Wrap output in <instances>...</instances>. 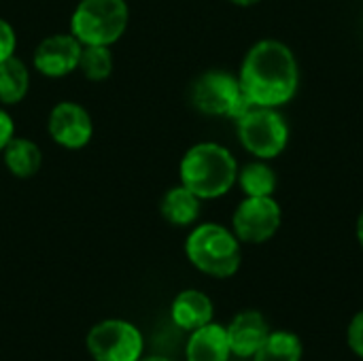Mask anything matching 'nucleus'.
<instances>
[{"label":"nucleus","instance_id":"f257e3e1","mask_svg":"<svg viewBox=\"0 0 363 361\" xmlns=\"http://www.w3.org/2000/svg\"><path fill=\"white\" fill-rule=\"evenodd\" d=\"M238 81L242 94L255 106L279 109L296 96L300 85L296 55L281 40H259L249 49Z\"/></svg>","mask_w":363,"mask_h":361},{"label":"nucleus","instance_id":"f03ea898","mask_svg":"<svg viewBox=\"0 0 363 361\" xmlns=\"http://www.w3.org/2000/svg\"><path fill=\"white\" fill-rule=\"evenodd\" d=\"M238 179L234 155L217 143H200L191 147L181 162V185L200 200H213L232 189Z\"/></svg>","mask_w":363,"mask_h":361},{"label":"nucleus","instance_id":"7ed1b4c3","mask_svg":"<svg viewBox=\"0 0 363 361\" xmlns=\"http://www.w3.org/2000/svg\"><path fill=\"white\" fill-rule=\"evenodd\" d=\"M189 262L204 274L228 279L240 266V245L234 232L217 223L198 226L185 245Z\"/></svg>","mask_w":363,"mask_h":361},{"label":"nucleus","instance_id":"20e7f679","mask_svg":"<svg viewBox=\"0 0 363 361\" xmlns=\"http://www.w3.org/2000/svg\"><path fill=\"white\" fill-rule=\"evenodd\" d=\"M128 26L123 0H81L72 15V36L81 45H111Z\"/></svg>","mask_w":363,"mask_h":361},{"label":"nucleus","instance_id":"39448f33","mask_svg":"<svg viewBox=\"0 0 363 361\" xmlns=\"http://www.w3.org/2000/svg\"><path fill=\"white\" fill-rule=\"evenodd\" d=\"M236 128L242 147L259 160L281 155L289 143V126L272 106H253L236 119Z\"/></svg>","mask_w":363,"mask_h":361},{"label":"nucleus","instance_id":"423d86ee","mask_svg":"<svg viewBox=\"0 0 363 361\" xmlns=\"http://www.w3.org/2000/svg\"><path fill=\"white\" fill-rule=\"evenodd\" d=\"M191 100L204 115H223L240 119L255 104L242 94L240 81L223 70H211L202 74L191 91Z\"/></svg>","mask_w":363,"mask_h":361},{"label":"nucleus","instance_id":"0eeeda50","mask_svg":"<svg viewBox=\"0 0 363 361\" xmlns=\"http://www.w3.org/2000/svg\"><path fill=\"white\" fill-rule=\"evenodd\" d=\"M87 351L94 361H136L143 357V334L123 319L96 323L87 334Z\"/></svg>","mask_w":363,"mask_h":361},{"label":"nucleus","instance_id":"6e6552de","mask_svg":"<svg viewBox=\"0 0 363 361\" xmlns=\"http://www.w3.org/2000/svg\"><path fill=\"white\" fill-rule=\"evenodd\" d=\"M281 219L283 213L274 196H247L238 204L232 226L238 240L249 245H262L279 232Z\"/></svg>","mask_w":363,"mask_h":361},{"label":"nucleus","instance_id":"1a4fd4ad","mask_svg":"<svg viewBox=\"0 0 363 361\" xmlns=\"http://www.w3.org/2000/svg\"><path fill=\"white\" fill-rule=\"evenodd\" d=\"M91 130L89 113L74 102H60L49 115V134L62 147H85L91 138Z\"/></svg>","mask_w":363,"mask_h":361},{"label":"nucleus","instance_id":"9d476101","mask_svg":"<svg viewBox=\"0 0 363 361\" xmlns=\"http://www.w3.org/2000/svg\"><path fill=\"white\" fill-rule=\"evenodd\" d=\"M83 45L70 34H55L45 38L34 53V66L45 77H64L79 66Z\"/></svg>","mask_w":363,"mask_h":361},{"label":"nucleus","instance_id":"9b49d317","mask_svg":"<svg viewBox=\"0 0 363 361\" xmlns=\"http://www.w3.org/2000/svg\"><path fill=\"white\" fill-rule=\"evenodd\" d=\"M225 332L230 340V351L238 357H253L270 334L264 315L257 311L238 313L225 328Z\"/></svg>","mask_w":363,"mask_h":361},{"label":"nucleus","instance_id":"f8f14e48","mask_svg":"<svg viewBox=\"0 0 363 361\" xmlns=\"http://www.w3.org/2000/svg\"><path fill=\"white\" fill-rule=\"evenodd\" d=\"M230 340L225 328L217 323H206L191 332L187 340V361H228L230 360Z\"/></svg>","mask_w":363,"mask_h":361},{"label":"nucleus","instance_id":"ddd939ff","mask_svg":"<svg viewBox=\"0 0 363 361\" xmlns=\"http://www.w3.org/2000/svg\"><path fill=\"white\" fill-rule=\"evenodd\" d=\"M170 313H172V321L181 330L194 332V330L213 321V302L206 294L196 291V289H187L174 298Z\"/></svg>","mask_w":363,"mask_h":361},{"label":"nucleus","instance_id":"4468645a","mask_svg":"<svg viewBox=\"0 0 363 361\" xmlns=\"http://www.w3.org/2000/svg\"><path fill=\"white\" fill-rule=\"evenodd\" d=\"M162 215L172 226H189L200 215V198L185 185L172 187L162 200Z\"/></svg>","mask_w":363,"mask_h":361},{"label":"nucleus","instance_id":"2eb2a0df","mask_svg":"<svg viewBox=\"0 0 363 361\" xmlns=\"http://www.w3.org/2000/svg\"><path fill=\"white\" fill-rule=\"evenodd\" d=\"M4 162L15 177L19 179L34 177L40 168V149L32 140L11 138L9 145L4 147Z\"/></svg>","mask_w":363,"mask_h":361},{"label":"nucleus","instance_id":"dca6fc26","mask_svg":"<svg viewBox=\"0 0 363 361\" xmlns=\"http://www.w3.org/2000/svg\"><path fill=\"white\" fill-rule=\"evenodd\" d=\"M28 83H30L28 68L21 60L11 55L4 62H0V102L4 104L19 102L28 91Z\"/></svg>","mask_w":363,"mask_h":361},{"label":"nucleus","instance_id":"f3484780","mask_svg":"<svg viewBox=\"0 0 363 361\" xmlns=\"http://www.w3.org/2000/svg\"><path fill=\"white\" fill-rule=\"evenodd\" d=\"M302 343L291 332H272L255 351L253 361H300Z\"/></svg>","mask_w":363,"mask_h":361},{"label":"nucleus","instance_id":"a211bd4d","mask_svg":"<svg viewBox=\"0 0 363 361\" xmlns=\"http://www.w3.org/2000/svg\"><path fill=\"white\" fill-rule=\"evenodd\" d=\"M245 191V196H274L277 191V174L274 170L264 162H251L247 164L236 179Z\"/></svg>","mask_w":363,"mask_h":361},{"label":"nucleus","instance_id":"6ab92c4d","mask_svg":"<svg viewBox=\"0 0 363 361\" xmlns=\"http://www.w3.org/2000/svg\"><path fill=\"white\" fill-rule=\"evenodd\" d=\"M83 74L91 81H102L113 70V57L106 45H85L81 49L79 66Z\"/></svg>","mask_w":363,"mask_h":361},{"label":"nucleus","instance_id":"aec40b11","mask_svg":"<svg viewBox=\"0 0 363 361\" xmlns=\"http://www.w3.org/2000/svg\"><path fill=\"white\" fill-rule=\"evenodd\" d=\"M349 345L355 351V355L363 357V311L353 317L349 326Z\"/></svg>","mask_w":363,"mask_h":361},{"label":"nucleus","instance_id":"412c9836","mask_svg":"<svg viewBox=\"0 0 363 361\" xmlns=\"http://www.w3.org/2000/svg\"><path fill=\"white\" fill-rule=\"evenodd\" d=\"M13 51H15V32L4 19H0V62L11 57Z\"/></svg>","mask_w":363,"mask_h":361},{"label":"nucleus","instance_id":"4be33fe9","mask_svg":"<svg viewBox=\"0 0 363 361\" xmlns=\"http://www.w3.org/2000/svg\"><path fill=\"white\" fill-rule=\"evenodd\" d=\"M11 138H13V121L4 111H0V151L9 145Z\"/></svg>","mask_w":363,"mask_h":361},{"label":"nucleus","instance_id":"5701e85b","mask_svg":"<svg viewBox=\"0 0 363 361\" xmlns=\"http://www.w3.org/2000/svg\"><path fill=\"white\" fill-rule=\"evenodd\" d=\"M357 240H359V245L363 247V209L362 213H359V219H357Z\"/></svg>","mask_w":363,"mask_h":361},{"label":"nucleus","instance_id":"b1692460","mask_svg":"<svg viewBox=\"0 0 363 361\" xmlns=\"http://www.w3.org/2000/svg\"><path fill=\"white\" fill-rule=\"evenodd\" d=\"M230 2H234V4H238V6H253V4H257V2H262V0H230Z\"/></svg>","mask_w":363,"mask_h":361},{"label":"nucleus","instance_id":"393cba45","mask_svg":"<svg viewBox=\"0 0 363 361\" xmlns=\"http://www.w3.org/2000/svg\"><path fill=\"white\" fill-rule=\"evenodd\" d=\"M136 361H172V360L162 357V355H151V357H140V360H136Z\"/></svg>","mask_w":363,"mask_h":361}]
</instances>
